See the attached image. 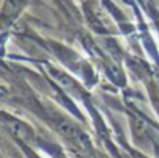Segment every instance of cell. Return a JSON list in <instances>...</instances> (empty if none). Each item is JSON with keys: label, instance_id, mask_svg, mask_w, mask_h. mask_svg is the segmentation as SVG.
Wrapping results in <instances>:
<instances>
[{"label": "cell", "instance_id": "6da1fadb", "mask_svg": "<svg viewBox=\"0 0 159 158\" xmlns=\"http://www.w3.org/2000/svg\"><path fill=\"white\" fill-rule=\"evenodd\" d=\"M5 124L8 125L10 132H11L16 138H19V139H22V141H30V139L33 138V130H31L27 124H24V122H20V121H17V119H14V117H7V119H5Z\"/></svg>", "mask_w": 159, "mask_h": 158}, {"label": "cell", "instance_id": "7a4b0ae2", "mask_svg": "<svg viewBox=\"0 0 159 158\" xmlns=\"http://www.w3.org/2000/svg\"><path fill=\"white\" fill-rule=\"evenodd\" d=\"M25 3H27L25 0H5V5H3V13H2L3 24L14 21V19L19 16V13L24 10Z\"/></svg>", "mask_w": 159, "mask_h": 158}]
</instances>
